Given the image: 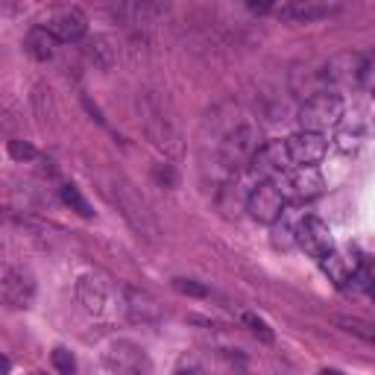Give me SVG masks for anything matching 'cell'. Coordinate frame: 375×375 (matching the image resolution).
<instances>
[{
	"label": "cell",
	"mask_w": 375,
	"mask_h": 375,
	"mask_svg": "<svg viewBox=\"0 0 375 375\" xmlns=\"http://www.w3.org/2000/svg\"><path fill=\"white\" fill-rule=\"evenodd\" d=\"M109 194H112V200L117 203L120 214L126 217V223L135 229L141 238L156 240V235H159V223H156V217L150 214L147 203L138 196L135 188H132L129 182H124V179H115L112 188H109Z\"/></svg>",
	"instance_id": "6da1fadb"
},
{
	"label": "cell",
	"mask_w": 375,
	"mask_h": 375,
	"mask_svg": "<svg viewBox=\"0 0 375 375\" xmlns=\"http://www.w3.org/2000/svg\"><path fill=\"white\" fill-rule=\"evenodd\" d=\"M255 126H238L231 135L223 141V164L229 170H238L240 164H249L252 156L261 150Z\"/></svg>",
	"instance_id": "52a82bcc"
},
{
	"label": "cell",
	"mask_w": 375,
	"mask_h": 375,
	"mask_svg": "<svg viewBox=\"0 0 375 375\" xmlns=\"http://www.w3.org/2000/svg\"><path fill=\"white\" fill-rule=\"evenodd\" d=\"M319 267H323V273L337 288H349V282L355 279V273H358V261L349 255H340V252H328L326 258H319Z\"/></svg>",
	"instance_id": "4fadbf2b"
},
{
	"label": "cell",
	"mask_w": 375,
	"mask_h": 375,
	"mask_svg": "<svg viewBox=\"0 0 375 375\" xmlns=\"http://www.w3.org/2000/svg\"><path fill=\"white\" fill-rule=\"evenodd\" d=\"M296 244L314 258H326L328 252H334L332 231H328V226L319 217H302L299 220V226H296Z\"/></svg>",
	"instance_id": "ba28073f"
},
{
	"label": "cell",
	"mask_w": 375,
	"mask_h": 375,
	"mask_svg": "<svg viewBox=\"0 0 375 375\" xmlns=\"http://www.w3.org/2000/svg\"><path fill=\"white\" fill-rule=\"evenodd\" d=\"M106 361H109V367L117 370L120 375H147L150 372L147 352L135 343H129V340H117V343L109 346Z\"/></svg>",
	"instance_id": "9c48e42d"
},
{
	"label": "cell",
	"mask_w": 375,
	"mask_h": 375,
	"mask_svg": "<svg viewBox=\"0 0 375 375\" xmlns=\"http://www.w3.org/2000/svg\"><path fill=\"white\" fill-rule=\"evenodd\" d=\"M41 27H47L53 36H56V41H80L85 38V32H88V18L82 9H76V6H56L53 12L44 18V24Z\"/></svg>",
	"instance_id": "277c9868"
},
{
	"label": "cell",
	"mask_w": 375,
	"mask_h": 375,
	"mask_svg": "<svg viewBox=\"0 0 375 375\" xmlns=\"http://www.w3.org/2000/svg\"><path fill=\"white\" fill-rule=\"evenodd\" d=\"M247 212L258 223H275L284 214V196L275 188V182H258L252 188V194L247 200Z\"/></svg>",
	"instance_id": "5b68a950"
},
{
	"label": "cell",
	"mask_w": 375,
	"mask_h": 375,
	"mask_svg": "<svg viewBox=\"0 0 375 375\" xmlns=\"http://www.w3.org/2000/svg\"><path fill=\"white\" fill-rule=\"evenodd\" d=\"M270 12L282 21H293V24H311V21L334 15L337 6L317 3V0H288V3H273Z\"/></svg>",
	"instance_id": "8fae6325"
},
{
	"label": "cell",
	"mask_w": 375,
	"mask_h": 375,
	"mask_svg": "<svg viewBox=\"0 0 375 375\" xmlns=\"http://www.w3.org/2000/svg\"><path fill=\"white\" fill-rule=\"evenodd\" d=\"M337 144H340V150H358V144H361V126L355 129V132H352V129H343V132H340V135H337Z\"/></svg>",
	"instance_id": "d4e9b609"
},
{
	"label": "cell",
	"mask_w": 375,
	"mask_h": 375,
	"mask_svg": "<svg viewBox=\"0 0 375 375\" xmlns=\"http://www.w3.org/2000/svg\"><path fill=\"white\" fill-rule=\"evenodd\" d=\"M9 156L15 161H32V159H38V152L27 141H9Z\"/></svg>",
	"instance_id": "603a6c76"
},
{
	"label": "cell",
	"mask_w": 375,
	"mask_h": 375,
	"mask_svg": "<svg viewBox=\"0 0 375 375\" xmlns=\"http://www.w3.org/2000/svg\"><path fill=\"white\" fill-rule=\"evenodd\" d=\"M85 56L88 62L94 65V68H115V62H117V50L112 47V41H109L106 36H94L91 41H88V47H85Z\"/></svg>",
	"instance_id": "ac0fdd59"
},
{
	"label": "cell",
	"mask_w": 375,
	"mask_h": 375,
	"mask_svg": "<svg viewBox=\"0 0 375 375\" xmlns=\"http://www.w3.org/2000/svg\"><path fill=\"white\" fill-rule=\"evenodd\" d=\"M275 188L282 191L284 200H296V203H302V200H314V196L323 194V176H319L317 168H293L288 173H282L279 179H275Z\"/></svg>",
	"instance_id": "3957f363"
},
{
	"label": "cell",
	"mask_w": 375,
	"mask_h": 375,
	"mask_svg": "<svg viewBox=\"0 0 375 375\" xmlns=\"http://www.w3.org/2000/svg\"><path fill=\"white\" fill-rule=\"evenodd\" d=\"M173 291H179L185 296H196V299H203V296H208V291L203 288V284H196L191 279H173Z\"/></svg>",
	"instance_id": "cb8c5ba5"
},
{
	"label": "cell",
	"mask_w": 375,
	"mask_h": 375,
	"mask_svg": "<svg viewBox=\"0 0 375 375\" xmlns=\"http://www.w3.org/2000/svg\"><path fill=\"white\" fill-rule=\"evenodd\" d=\"M144 115H147L144 120H147L150 138L156 141L161 150H176V129H173V120L164 117L161 112H152V109H147Z\"/></svg>",
	"instance_id": "2e32d148"
},
{
	"label": "cell",
	"mask_w": 375,
	"mask_h": 375,
	"mask_svg": "<svg viewBox=\"0 0 375 375\" xmlns=\"http://www.w3.org/2000/svg\"><path fill=\"white\" fill-rule=\"evenodd\" d=\"M156 179H159L161 185H168V188L176 185V173H173L170 164H159V168H156Z\"/></svg>",
	"instance_id": "4316f807"
},
{
	"label": "cell",
	"mask_w": 375,
	"mask_h": 375,
	"mask_svg": "<svg viewBox=\"0 0 375 375\" xmlns=\"http://www.w3.org/2000/svg\"><path fill=\"white\" fill-rule=\"evenodd\" d=\"M284 147H288V159L293 168H314L317 161H323L328 141L319 132H296L284 141Z\"/></svg>",
	"instance_id": "8992f818"
},
{
	"label": "cell",
	"mask_w": 375,
	"mask_h": 375,
	"mask_svg": "<svg viewBox=\"0 0 375 375\" xmlns=\"http://www.w3.org/2000/svg\"><path fill=\"white\" fill-rule=\"evenodd\" d=\"M0 296L9 308H30L32 296H36V282L32 275L21 267H6L3 282H0Z\"/></svg>",
	"instance_id": "30bf717a"
},
{
	"label": "cell",
	"mask_w": 375,
	"mask_h": 375,
	"mask_svg": "<svg viewBox=\"0 0 375 375\" xmlns=\"http://www.w3.org/2000/svg\"><path fill=\"white\" fill-rule=\"evenodd\" d=\"M358 82L372 85V88H375V53L361 62V80H358Z\"/></svg>",
	"instance_id": "484cf974"
},
{
	"label": "cell",
	"mask_w": 375,
	"mask_h": 375,
	"mask_svg": "<svg viewBox=\"0 0 375 375\" xmlns=\"http://www.w3.org/2000/svg\"><path fill=\"white\" fill-rule=\"evenodd\" d=\"M334 323L343 328V332L355 334V337H361V340H367V343H375V326L367 323V319H358V317H337Z\"/></svg>",
	"instance_id": "ffe728a7"
},
{
	"label": "cell",
	"mask_w": 375,
	"mask_h": 375,
	"mask_svg": "<svg viewBox=\"0 0 375 375\" xmlns=\"http://www.w3.org/2000/svg\"><path fill=\"white\" fill-rule=\"evenodd\" d=\"M50 361H53V367H56L59 375H73V372H76V358H73L65 346H56V349H53Z\"/></svg>",
	"instance_id": "44dd1931"
},
{
	"label": "cell",
	"mask_w": 375,
	"mask_h": 375,
	"mask_svg": "<svg viewBox=\"0 0 375 375\" xmlns=\"http://www.w3.org/2000/svg\"><path fill=\"white\" fill-rule=\"evenodd\" d=\"M56 36L47 30V27H32L30 32H27V41H24V47H27V53L36 62H50L53 56H56Z\"/></svg>",
	"instance_id": "9a60e30c"
},
{
	"label": "cell",
	"mask_w": 375,
	"mask_h": 375,
	"mask_svg": "<svg viewBox=\"0 0 375 375\" xmlns=\"http://www.w3.org/2000/svg\"><path fill=\"white\" fill-rule=\"evenodd\" d=\"M176 375H194L191 370H179V372H176Z\"/></svg>",
	"instance_id": "f1b7e54d"
},
{
	"label": "cell",
	"mask_w": 375,
	"mask_h": 375,
	"mask_svg": "<svg viewBox=\"0 0 375 375\" xmlns=\"http://www.w3.org/2000/svg\"><path fill=\"white\" fill-rule=\"evenodd\" d=\"M170 12V3H161V0H132V3L120 6V15H126L132 24H152Z\"/></svg>",
	"instance_id": "5bb4252c"
},
{
	"label": "cell",
	"mask_w": 375,
	"mask_h": 375,
	"mask_svg": "<svg viewBox=\"0 0 375 375\" xmlns=\"http://www.w3.org/2000/svg\"><path fill=\"white\" fill-rule=\"evenodd\" d=\"M126 293V314L135 319V323H156L159 319V308H156V302L150 299L147 293H141V291H132V288H126L124 291Z\"/></svg>",
	"instance_id": "e0dca14e"
},
{
	"label": "cell",
	"mask_w": 375,
	"mask_h": 375,
	"mask_svg": "<svg viewBox=\"0 0 375 375\" xmlns=\"http://www.w3.org/2000/svg\"><path fill=\"white\" fill-rule=\"evenodd\" d=\"M59 196H62V203L68 205L71 212L80 214V217H85V220H88V217H94L91 205H88V200L80 194V188H76V185H62V188H59Z\"/></svg>",
	"instance_id": "d6986e66"
},
{
	"label": "cell",
	"mask_w": 375,
	"mask_h": 375,
	"mask_svg": "<svg viewBox=\"0 0 375 375\" xmlns=\"http://www.w3.org/2000/svg\"><path fill=\"white\" fill-rule=\"evenodd\" d=\"M319 375H343V372H337V370H323Z\"/></svg>",
	"instance_id": "83f0119b"
},
{
	"label": "cell",
	"mask_w": 375,
	"mask_h": 375,
	"mask_svg": "<svg viewBox=\"0 0 375 375\" xmlns=\"http://www.w3.org/2000/svg\"><path fill=\"white\" fill-rule=\"evenodd\" d=\"M244 323L249 326V332H252V334L264 340V343H273V337H275V334H273V328H270L267 323H264L261 317H255V314H244Z\"/></svg>",
	"instance_id": "7402d4cb"
},
{
	"label": "cell",
	"mask_w": 375,
	"mask_h": 375,
	"mask_svg": "<svg viewBox=\"0 0 375 375\" xmlns=\"http://www.w3.org/2000/svg\"><path fill=\"white\" fill-rule=\"evenodd\" d=\"M340 117H343V100L332 91H319L314 97H308L299 109L302 132H319L323 135V129L337 126Z\"/></svg>",
	"instance_id": "7a4b0ae2"
},
{
	"label": "cell",
	"mask_w": 375,
	"mask_h": 375,
	"mask_svg": "<svg viewBox=\"0 0 375 375\" xmlns=\"http://www.w3.org/2000/svg\"><path fill=\"white\" fill-rule=\"evenodd\" d=\"M76 296H80V302L85 305L88 314H103L106 302H109V284L103 275L88 273L80 279V284H76Z\"/></svg>",
	"instance_id": "7c38bea8"
}]
</instances>
